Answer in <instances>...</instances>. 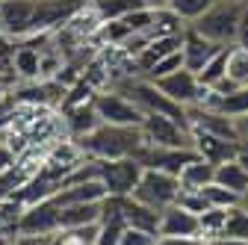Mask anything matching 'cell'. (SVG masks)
I'll use <instances>...</instances> for the list:
<instances>
[{
	"mask_svg": "<svg viewBox=\"0 0 248 245\" xmlns=\"http://www.w3.org/2000/svg\"><path fill=\"white\" fill-rule=\"evenodd\" d=\"M77 148L83 151V157L92 160H124L133 157L139 145H142V133L139 127H115V124H101L95 130H89L86 136L74 139Z\"/></svg>",
	"mask_w": 248,
	"mask_h": 245,
	"instance_id": "6da1fadb",
	"label": "cell"
},
{
	"mask_svg": "<svg viewBox=\"0 0 248 245\" xmlns=\"http://www.w3.org/2000/svg\"><path fill=\"white\" fill-rule=\"evenodd\" d=\"M239 15H242V3H231V0H213V6L195 18L189 27L198 30L204 39H210L213 45L219 47H228L236 42V24H239Z\"/></svg>",
	"mask_w": 248,
	"mask_h": 245,
	"instance_id": "7a4b0ae2",
	"label": "cell"
},
{
	"mask_svg": "<svg viewBox=\"0 0 248 245\" xmlns=\"http://www.w3.org/2000/svg\"><path fill=\"white\" fill-rule=\"evenodd\" d=\"M177 192H180V183H177L174 174H166V171H157V168H142L130 198H136L139 204L163 213L166 207H171L177 201Z\"/></svg>",
	"mask_w": 248,
	"mask_h": 245,
	"instance_id": "3957f363",
	"label": "cell"
},
{
	"mask_svg": "<svg viewBox=\"0 0 248 245\" xmlns=\"http://www.w3.org/2000/svg\"><path fill=\"white\" fill-rule=\"evenodd\" d=\"M139 133L145 145H157V148H192V133L189 127L177 118L169 115H142L139 121Z\"/></svg>",
	"mask_w": 248,
	"mask_h": 245,
	"instance_id": "277c9868",
	"label": "cell"
},
{
	"mask_svg": "<svg viewBox=\"0 0 248 245\" xmlns=\"http://www.w3.org/2000/svg\"><path fill=\"white\" fill-rule=\"evenodd\" d=\"M95 163H98V180H101V186L112 198L130 195L133 186H136V180H139V174H142V166L133 157H124V160H95Z\"/></svg>",
	"mask_w": 248,
	"mask_h": 245,
	"instance_id": "5b68a950",
	"label": "cell"
},
{
	"mask_svg": "<svg viewBox=\"0 0 248 245\" xmlns=\"http://www.w3.org/2000/svg\"><path fill=\"white\" fill-rule=\"evenodd\" d=\"M95 112L98 118L104 121V124H115V127H139L142 121V109L127 101L124 95H118V92L112 89H104V92H95Z\"/></svg>",
	"mask_w": 248,
	"mask_h": 245,
	"instance_id": "8992f818",
	"label": "cell"
},
{
	"mask_svg": "<svg viewBox=\"0 0 248 245\" xmlns=\"http://www.w3.org/2000/svg\"><path fill=\"white\" fill-rule=\"evenodd\" d=\"M56 230H59V204L53 198L24 207L15 225V236H47Z\"/></svg>",
	"mask_w": 248,
	"mask_h": 245,
	"instance_id": "52a82bcc",
	"label": "cell"
},
{
	"mask_svg": "<svg viewBox=\"0 0 248 245\" xmlns=\"http://www.w3.org/2000/svg\"><path fill=\"white\" fill-rule=\"evenodd\" d=\"M86 6L89 0H36L33 30L30 33H56L62 24H68Z\"/></svg>",
	"mask_w": 248,
	"mask_h": 245,
	"instance_id": "ba28073f",
	"label": "cell"
},
{
	"mask_svg": "<svg viewBox=\"0 0 248 245\" xmlns=\"http://www.w3.org/2000/svg\"><path fill=\"white\" fill-rule=\"evenodd\" d=\"M198 154L192 148H157V145H139V151L133 154V160L142 166V168H157V171H166V174H180V168L195 160Z\"/></svg>",
	"mask_w": 248,
	"mask_h": 245,
	"instance_id": "9c48e42d",
	"label": "cell"
},
{
	"mask_svg": "<svg viewBox=\"0 0 248 245\" xmlns=\"http://www.w3.org/2000/svg\"><path fill=\"white\" fill-rule=\"evenodd\" d=\"M154 86H157L169 101H174L183 109L201 104V98H204V86L198 83V77L189 68H177V71H171V74H166L160 80H154Z\"/></svg>",
	"mask_w": 248,
	"mask_h": 245,
	"instance_id": "30bf717a",
	"label": "cell"
},
{
	"mask_svg": "<svg viewBox=\"0 0 248 245\" xmlns=\"http://www.w3.org/2000/svg\"><path fill=\"white\" fill-rule=\"evenodd\" d=\"M36 0H0V36L21 42L33 30Z\"/></svg>",
	"mask_w": 248,
	"mask_h": 245,
	"instance_id": "8fae6325",
	"label": "cell"
},
{
	"mask_svg": "<svg viewBox=\"0 0 248 245\" xmlns=\"http://www.w3.org/2000/svg\"><path fill=\"white\" fill-rule=\"evenodd\" d=\"M186 127L210 133V136H219V139H228V142H236L233 118L216 112V109H207V107H198V104L195 107H186Z\"/></svg>",
	"mask_w": 248,
	"mask_h": 245,
	"instance_id": "7c38bea8",
	"label": "cell"
},
{
	"mask_svg": "<svg viewBox=\"0 0 248 245\" xmlns=\"http://www.w3.org/2000/svg\"><path fill=\"white\" fill-rule=\"evenodd\" d=\"M222 47L213 45L210 39H204L198 30H192L189 24L183 27V36H180V56H183V68H189L192 74H198L210 59L219 53Z\"/></svg>",
	"mask_w": 248,
	"mask_h": 245,
	"instance_id": "4fadbf2b",
	"label": "cell"
},
{
	"mask_svg": "<svg viewBox=\"0 0 248 245\" xmlns=\"http://www.w3.org/2000/svg\"><path fill=\"white\" fill-rule=\"evenodd\" d=\"M157 236H192V239H198V216L177 207V204H171L160 213Z\"/></svg>",
	"mask_w": 248,
	"mask_h": 245,
	"instance_id": "5bb4252c",
	"label": "cell"
},
{
	"mask_svg": "<svg viewBox=\"0 0 248 245\" xmlns=\"http://www.w3.org/2000/svg\"><path fill=\"white\" fill-rule=\"evenodd\" d=\"M192 133V151L207 160L210 166H219V163H228L233 160L236 154V142H228V139H219V136H210V133H201V130H189Z\"/></svg>",
	"mask_w": 248,
	"mask_h": 245,
	"instance_id": "9a60e30c",
	"label": "cell"
},
{
	"mask_svg": "<svg viewBox=\"0 0 248 245\" xmlns=\"http://www.w3.org/2000/svg\"><path fill=\"white\" fill-rule=\"evenodd\" d=\"M95 101V98H92ZM80 104V107H68V109H59V118H62V127H65V136L68 139H80L86 136L89 130H95L101 124V118L95 112V104Z\"/></svg>",
	"mask_w": 248,
	"mask_h": 245,
	"instance_id": "2e32d148",
	"label": "cell"
},
{
	"mask_svg": "<svg viewBox=\"0 0 248 245\" xmlns=\"http://www.w3.org/2000/svg\"><path fill=\"white\" fill-rule=\"evenodd\" d=\"M12 74H15L18 83L42 80V50L30 47L24 42H15V47H12Z\"/></svg>",
	"mask_w": 248,
	"mask_h": 245,
	"instance_id": "e0dca14e",
	"label": "cell"
},
{
	"mask_svg": "<svg viewBox=\"0 0 248 245\" xmlns=\"http://www.w3.org/2000/svg\"><path fill=\"white\" fill-rule=\"evenodd\" d=\"M118 204H121V219H124V225H127V228L157 233V225H160V213H157V210L139 204V201L130 198V195H124Z\"/></svg>",
	"mask_w": 248,
	"mask_h": 245,
	"instance_id": "ac0fdd59",
	"label": "cell"
},
{
	"mask_svg": "<svg viewBox=\"0 0 248 245\" xmlns=\"http://www.w3.org/2000/svg\"><path fill=\"white\" fill-rule=\"evenodd\" d=\"M104 201H86V204H65L59 207V230L62 228H86L101 222Z\"/></svg>",
	"mask_w": 248,
	"mask_h": 245,
	"instance_id": "d6986e66",
	"label": "cell"
},
{
	"mask_svg": "<svg viewBox=\"0 0 248 245\" xmlns=\"http://www.w3.org/2000/svg\"><path fill=\"white\" fill-rule=\"evenodd\" d=\"M107 198V189L101 186V180H80V183H68V186H62L53 201L59 207L65 204H86V201H104Z\"/></svg>",
	"mask_w": 248,
	"mask_h": 245,
	"instance_id": "ffe728a7",
	"label": "cell"
},
{
	"mask_svg": "<svg viewBox=\"0 0 248 245\" xmlns=\"http://www.w3.org/2000/svg\"><path fill=\"white\" fill-rule=\"evenodd\" d=\"M213 174H216V166H210L207 160L195 157V160H189V163L180 168L177 183H180V189L198 192V189H204V186H207V183H213Z\"/></svg>",
	"mask_w": 248,
	"mask_h": 245,
	"instance_id": "44dd1931",
	"label": "cell"
},
{
	"mask_svg": "<svg viewBox=\"0 0 248 245\" xmlns=\"http://www.w3.org/2000/svg\"><path fill=\"white\" fill-rule=\"evenodd\" d=\"M213 183H219V186H225L233 195H242L248 189V168L239 166L236 160L219 163V166H216V174H213Z\"/></svg>",
	"mask_w": 248,
	"mask_h": 245,
	"instance_id": "7402d4cb",
	"label": "cell"
},
{
	"mask_svg": "<svg viewBox=\"0 0 248 245\" xmlns=\"http://www.w3.org/2000/svg\"><path fill=\"white\" fill-rule=\"evenodd\" d=\"M225 77L236 86H248V47L231 45L225 59Z\"/></svg>",
	"mask_w": 248,
	"mask_h": 245,
	"instance_id": "603a6c76",
	"label": "cell"
},
{
	"mask_svg": "<svg viewBox=\"0 0 248 245\" xmlns=\"http://www.w3.org/2000/svg\"><path fill=\"white\" fill-rule=\"evenodd\" d=\"M219 239H236V242H248V210H242L239 204L231 207L225 213V228Z\"/></svg>",
	"mask_w": 248,
	"mask_h": 245,
	"instance_id": "cb8c5ba5",
	"label": "cell"
},
{
	"mask_svg": "<svg viewBox=\"0 0 248 245\" xmlns=\"http://www.w3.org/2000/svg\"><path fill=\"white\" fill-rule=\"evenodd\" d=\"M98 225H86V228H62L50 233V245H95Z\"/></svg>",
	"mask_w": 248,
	"mask_h": 245,
	"instance_id": "d4e9b609",
	"label": "cell"
},
{
	"mask_svg": "<svg viewBox=\"0 0 248 245\" xmlns=\"http://www.w3.org/2000/svg\"><path fill=\"white\" fill-rule=\"evenodd\" d=\"M213 6V0H166V9H171L183 24H192Z\"/></svg>",
	"mask_w": 248,
	"mask_h": 245,
	"instance_id": "484cf974",
	"label": "cell"
},
{
	"mask_svg": "<svg viewBox=\"0 0 248 245\" xmlns=\"http://www.w3.org/2000/svg\"><path fill=\"white\" fill-rule=\"evenodd\" d=\"M225 213L228 210H204L198 216V239H219L222 236V228H225Z\"/></svg>",
	"mask_w": 248,
	"mask_h": 245,
	"instance_id": "4316f807",
	"label": "cell"
},
{
	"mask_svg": "<svg viewBox=\"0 0 248 245\" xmlns=\"http://www.w3.org/2000/svg\"><path fill=\"white\" fill-rule=\"evenodd\" d=\"M198 192H201V198L207 201V207H216V210H231V207L239 204V195L228 192L225 186H219V183H207V186L198 189Z\"/></svg>",
	"mask_w": 248,
	"mask_h": 245,
	"instance_id": "83f0119b",
	"label": "cell"
},
{
	"mask_svg": "<svg viewBox=\"0 0 248 245\" xmlns=\"http://www.w3.org/2000/svg\"><path fill=\"white\" fill-rule=\"evenodd\" d=\"M231 47V45H228ZM228 47H222L219 53H216L213 59H210V62L195 74L198 77V83L204 86V89H210V86H216V83H219L222 77H225V59H228Z\"/></svg>",
	"mask_w": 248,
	"mask_h": 245,
	"instance_id": "f1b7e54d",
	"label": "cell"
},
{
	"mask_svg": "<svg viewBox=\"0 0 248 245\" xmlns=\"http://www.w3.org/2000/svg\"><path fill=\"white\" fill-rule=\"evenodd\" d=\"M177 68H183V56H180V50H174V53L157 59V62L151 65V71L145 74V80L154 83V80H160V77H166V74H171V71H177Z\"/></svg>",
	"mask_w": 248,
	"mask_h": 245,
	"instance_id": "f546056e",
	"label": "cell"
},
{
	"mask_svg": "<svg viewBox=\"0 0 248 245\" xmlns=\"http://www.w3.org/2000/svg\"><path fill=\"white\" fill-rule=\"evenodd\" d=\"M154 242H157V233L136 230V228H124L118 236V245H154Z\"/></svg>",
	"mask_w": 248,
	"mask_h": 245,
	"instance_id": "4dcf8cb0",
	"label": "cell"
},
{
	"mask_svg": "<svg viewBox=\"0 0 248 245\" xmlns=\"http://www.w3.org/2000/svg\"><path fill=\"white\" fill-rule=\"evenodd\" d=\"M15 151L9 148V142L3 139V133H0V174H3V171H9L12 166H15Z\"/></svg>",
	"mask_w": 248,
	"mask_h": 245,
	"instance_id": "1f68e13d",
	"label": "cell"
},
{
	"mask_svg": "<svg viewBox=\"0 0 248 245\" xmlns=\"http://www.w3.org/2000/svg\"><path fill=\"white\" fill-rule=\"evenodd\" d=\"M239 47H248V3H242V15H239V24H236V42Z\"/></svg>",
	"mask_w": 248,
	"mask_h": 245,
	"instance_id": "d6a6232c",
	"label": "cell"
},
{
	"mask_svg": "<svg viewBox=\"0 0 248 245\" xmlns=\"http://www.w3.org/2000/svg\"><path fill=\"white\" fill-rule=\"evenodd\" d=\"M154 245H201V239H192V236H157Z\"/></svg>",
	"mask_w": 248,
	"mask_h": 245,
	"instance_id": "836d02e7",
	"label": "cell"
},
{
	"mask_svg": "<svg viewBox=\"0 0 248 245\" xmlns=\"http://www.w3.org/2000/svg\"><path fill=\"white\" fill-rule=\"evenodd\" d=\"M9 245H50V233L47 236H12Z\"/></svg>",
	"mask_w": 248,
	"mask_h": 245,
	"instance_id": "e575fe53",
	"label": "cell"
},
{
	"mask_svg": "<svg viewBox=\"0 0 248 245\" xmlns=\"http://www.w3.org/2000/svg\"><path fill=\"white\" fill-rule=\"evenodd\" d=\"M233 160L248 168V139H236V154H233Z\"/></svg>",
	"mask_w": 248,
	"mask_h": 245,
	"instance_id": "d590c367",
	"label": "cell"
},
{
	"mask_svg": "<svg viewBox=\"0 0 248 245\" xmlns=\"http://www.w3.org/2000/svg\"><path fill=\"white\" fill-rule=\"evenodd\" d=\"M233 127H236V139H248V112L233 118Z\"/></svg>",
	"mask_w": 248,
	"mask_h": 245,
	"instance_id": "8d00e7d4",
	"label": "cell"
},
{
	"mask_svg": "<svg viewBox=\"0 0 248 245\" xmlns=\"http://www.w3.org/2000/svg\"><path fill=\"white\" fill-rule=\"evenodd\" d=\"M239 207H242V210H248V189L239 195Z\"/></svg>",
	"mask_w": 248,
	"mask_h": 245,
	"instance_id": "74e56055",
	"label": "cell"
},
{
	"mask_svg": "<svg viewBox=\"0 0 248 245\" xmlns=\"http://www.w3.org/2000/svg\"><path fill=\"white\" fill-rule=\"evenodd\" d=\"M98 3H109V0H89V6H98Z\"/></svg>",
	"mask_w": 248,
	"mask_h": 245,
	"instance_id": "f35d334b",
	"label": "cell"
},
{
	"mask_svg": "<svg viewBox=\"0 0 248 245\" xmlns=\"http://www.w3.org/2000/svg\"><path fill=\"white\" fill-rule=\"evenodd\" d=\"M231 3H245V0H231Z\"/></svg>",
	"mask_w": 248,
	"mask_h": 245,
	"instance_id": "ab89813d",
	"label": "cell"
},
{
	"mask_svg": "<svg viewBox=\"0 0 248 245\" xmlns=\"http://www.w3.org/2000/svg\"><path fill=\"white\" fill-rule=\"evenodd\" d=\"M245 3H248V0H245Z\"/></svg>",
	"mask_w": 248,
	"mask_h": 245,
	"instance_id": "60d3db41",
	"label": "cell"
}]
</instances>
